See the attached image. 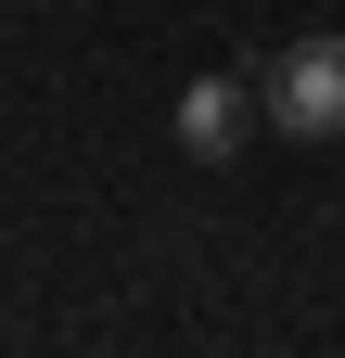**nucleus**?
<instances>
[{"label": "nucleus", "mask_w": 345, "mask_h": 358, "mask_svg": "<svg viewBox=\"0 0 345 358\" xmlns=\"http://www.w3.org/2000/svg\"><path fill=\"white\" fill-rule=\"evenodd\" d=\"M256 103H269L281 141H345V38H294V52H269Z\"/></svg>", "instance_id": "nucleus-1"}, {"label": "nucleus", "mask_w": 345, "mask_h": 358, "mask_svg": "<svg viewBox=\"0 0 345 358\" xmlns=\"http://www.w3.org/2000/svg\"><path fill=\"white\" fill-rule=\"evenodd\" d=\"M256 115H269V103H256L243 77H192L179 103H166V128H179V154H192V166H230V154L256 141Z\"/></svg>", "instance_id": "nucleus-2"}]
</instances>
